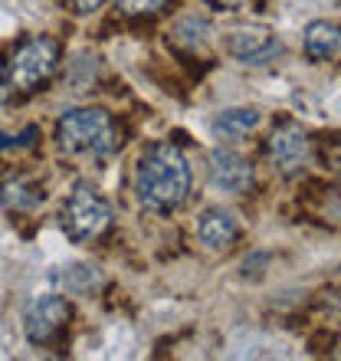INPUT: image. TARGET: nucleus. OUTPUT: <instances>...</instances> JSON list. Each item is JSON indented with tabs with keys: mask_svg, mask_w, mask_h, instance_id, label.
Returning <instances> with one entry per match:
<instances>
[{
	"mask_svg": "<svg viewBox=\"0 0 341 361\" xmlns=\"http://www.w3.org/2000/svg\"><path fill=\"white\" fill-rule=\"evenodd\" d=\"M197 237L210 250H230L240 237V227L233 214H227V210H207L197 224Z\"/></svg>",
	"mask_w": 341,
	"mask_h": 361,
	"instance_id": "9",
	"label": "nucleus"
},
{
	"mask_svg": "<svg viewBox=\"0 0 341 361\" xmlns=\"http://www.w3.org/2000/svg\"><path fill=\"white\" fill-rule=\"evenodd\" d=\"M56 145L66 154H92V158H108L118 152L122 135L115 125L112 112L105 109H73L59 118Z\"/></svg>",
	"mask_w": 341,
	"mask_h": 361,
	"instance_id": "2",
	"label": "nucleus"
},
{
	"mask_svg": "<svg viewBox=\"0 0 341 361\" xmlns=\"http://www.w3.org/2000/svg\"><path fill=\"white\" fill-rule=\"evenodd\" d=\"M338 49H341L338 23H332V20H315V23L305 27V53H309V59L328 63V59L338 56Z\"/></svg>",
	"mask_w": 341,
	"mask_h": 361,
	"instance_id": "10",
	"label": "nucleus"
},
{
	"mask_svg": "<svg viewBox=\"0 0 341 361\" xmlns=\"http://www.w3.org/2000/svg\"><path fill=\"white\" fill-rule=\"evenodd\" d=\"M135 194L142 207L168 214L190 194V164L174 142H154L144 148L135 168Z\"/></svg>",
	"mask_w": 341,
	"mask_h": 361,
	"instance_id": "1",
	"label": "nucleus"
},
{
	"mask_svg": "<svg viewBox=\"0 0 341 361\" xmlns=\"http://www.w3.org/2000/svg\"><path fill=\"white\" fill-rule=\"evenodd\" d=\"M266 154H269V164L275 171L292 178L312 158V138L299 122H279L273 135L266 138Z\"/></svg>",
	"mask_w": 341,
	"mask_h": 361,
	"instance_id": "5",
	"label": "nucleus"
},
{
	"mask_svg": "<svg viewBox=\"0 0 341 361\" xmlns=\"http://www.w3.org/2000/svg\"><path fill=\"white\" fill-rule=\"evenodd\" d=\"M59 66V43L49 37H33V39H23L13 53L7 66V76H10V86L20 89V92H33L46 82Z\"/></svg>",
	"mask_w": 341,
	"mask_h": 361,
	"instance_id": "4",
	"label": "nucleus"
},
{
	"mask_svg": "<svg viewBox=\"0 0 341 361\" xmlns=\"http://www.w3.org/2000/svg\"><path fill=\"white\" fill-rule=\"evenodd\" d=\"M105 0H69V7L76 10V13H92V10H99Z\"/></svg>",
	"mask_w": 341,
	"mask_h": 361,
	"instance_id": "15",
	"label": "nucleus"
},
{
	"mask_svg": "<svg viewBox=\"0 0 341 361\" xmlns=\"http://www.w3.org/2000/svg\"><path fill=\"white\" fill-rule=\"evenodd\" d=\"M73 319V305L63 295H37L23 312V332L33 345H49Z\"/></svg>",
	"mask_w": 341,
	"mask_h": 361,
	"instance_id": "6",
	"label": "nucleus"
},
{
	"mask_svg": "<svg viewBox=\"0 0 341 361\" xmlns=\"http://www.w3.org/2000/svg\"><path fill=\"white\" fill-rule=\"evenodd\" d=\"M170 0H118L122 13L128 17H151V13H161Z\"/></svg>",
	"mask_w": 341,
	"mask_h": 361,
	"instance_id": "13",
	"label": "nucleus"
},
{
	"mask_svg": "<svg viewBox=\"0 0 341 361\" xmlns=\"http://www.w3.org/2000/svg\"><path fill=\"white\" fill-rule=\"evenodd\" d=\"M207 168L213 188L227 190V194H247L253 188V164L233 148H213L207 158Z\"/></svg>",
	"mask_w": 341,
	"mask_h": 361,
	"instance_id": "8",
	"label": "nucleus"
},
{
	"mask_svg": "<svg viewBox=\"0 0 341 361\" xmlns=\"http://www.w3.org/2000/svg\"><path fill=\"white\" fill-rule=\"evenodd\" d=\"M10 92V76H7V66L0 63V99H7Z\"/></svg>",
	"mask_w": 341,
	"mask_h": 361,
	"instance_id": "16",
	"label": "nucleus"
},
{
	"mask_svg": "<svg viewBox=\"0 0 341 361\" xmlns=\"http://www.w3.org/2000/svg\"><path fill=\"white\" fill-rule=\"evenodd\" d=\"M59 224H63V230H66V237L73 243H92L112 227V204L92 184L79 180L76 188L69 190L66 204H63Z\"/></svg>",
	"mask_w": 341,
	"mask_h": 361,
	"instance_id": "3",
	"label": "nucleus"
},
{
	"mask_svg": "<svg viewBox=\"0 0 341 361\" xmlns=\"http://www.w3.org/2000/svg\"><path fill=\"white\" fill-rule=\"evenodd\" d=\"M204 4H210L213 10H227V13H233V10H247L249 0H204Z\"/></svg>",
	"mask_w": 341,
	"mask_h": 361,
	"instance_id": "14",
	"label": "nucleus"
},
{
	"mask_svg": "<svg viewBox=\"0 0 341 361\" xmlns=\"http://www.w3.org/2000/svg\"><path fill=\"white\" fill-rule=\"evenodd\" d=\"M0 197H4V204L13 210H30L43 200V190H39L30 178H10V180H4Z\"/></svg>",
	"mask_w": 341,
	"mask_h": 361,
	"instance_id": "12",
	"label": "nucleus"
},
{
	"mask_svg": "<svg viewBox=\"0 0 341 361\" xmlns=\"http://www.w3.org/2000/svg\"><path fill=\"white\" fill-rule=\"evenodd\" d=\"M256 125H259V112H253V109H227V112H220L213 118V135L237 142L247 132H253Z\"/></svg>",
	"mask_w": 341,
	"mask_h": 361,
	"instance_id": "11",
	"label": "nucleus"
},
{
	"mask_svg": "<svg viewBox=\"0 0 341 361\" xmlns=\"http://www.w3.org/2000/svg\"><path fill=\"white\" fill-rule=\"evenodd\" d=\"M230 53L240 59V63H247V66H263L269 59H275L283 53V43L275 39V33L263 23H253V27H240L230 33L227 39Z\"/></svg>",
	"mask_w": 341,
	"mask_h": 361,
	"instance_id": "7",
	"label": "nucleus"
}]
</instances>
